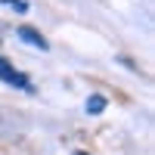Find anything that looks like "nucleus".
<instances>
[{
  "label": "nucleus",
  "instance_id": "f257e3e1",
  "mask_svg": "<svg viewBox=\"0 0 155 155\" xmlns=\"http://www.w3.org/2000/svg\"><path fill=\"white\" fill-rule=\"evenodd\" d=\"M0 81L9 84V87H16V90H22V93H34V84H31L19 68H12L3 56H0Z\"/></svg>",
  "mask_w": 155,
  "mask_h": 155
},
{
  "label": "nucleus",
  "instance_id": "f03ea898",
  "mask_svg": "<svg viewBox=\"0 0 155 155\" xmlns=\"http://www.w3.org/2000/svg\"><path fill=\"white\" fill-rule=\"evenodd\" d=\"M16 37H22L28 47L41 50V53H47V50H50V41H47V37L37 31V28H31V25H19V28H16Z\"/></svg>",
  "mask_w": 155,
  "mask_h": 155
},
{
  "label": "nucleus",
  "instance_id": "7ed1b4c3",
  "mask_svg": "<svg viewBox=\"0 0 155 155\" xmlns=\"http://www.w3.org/2000/svg\"><path fill=\"white\" fill-rule=\"evenodd\" d=\"M106 106H109V99L102 96V93H90V96H87V102H84L87 115H102V112H106Z\"/></svg>",
  "mask_w": 155,
  "mask_h": 155
},
{
  "label": "nucleus",
  "instance_id": "20e7f679",
  "mask_svg": "<svg viewBox=\"0 0 155 155\" xmlns=\"http://www.w3.org/2000/svg\"><path fill=\"white\" fill-rule=\"evenodd\" d=\"M3 6H9V9H16V12H28V0H0Z\"/></svg>",
  "mask_w": 155,
  "mask_h": 155
}]
</instances>
